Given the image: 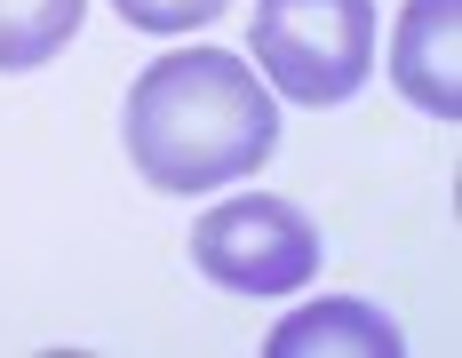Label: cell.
I'll return each instance as SVG.
<instances>
[{"label":"cell","instance_id":"cell-1","mask_svg":"<svg viewBox=\"0 0 462 358\" xmlns=\"http://www.w3.org/2000/svg\"><path fill=\"white\" fill-rule=\"evenodd\" d=\"M128 160L168 199H208L224 183L255 176L279 151V104L231 48H176L152 56L120 112Z\"/></svg>","mask_w":462,"mask_h":358},{"label":"cell","instance_id":"cell-2","mask_svg":"<svg viewBox=\"0 0 462 358\" xmlns=\"http://www.w3.org/2000/svg\"><path fill=\"white\" fill-rule=\"evenodd\" d=\"M247 56L287 104L335 112L374 80V0H255Z\"/></svg>","mask_w":462,"mask_h":358},{"label":"cell","instance_id":"cell-3","mask_svg":"<svg viewBox=\"0 0 462 358\" xmlns=\"http://www.w3.org/2000/svg\"><path fill=\"white\" fill-rule=\"evenodd\" d=\"M191 271H208L224 295H295L319 271V231L279 191H239L224 207H199Z\"/></svg>","mask_w":462,"mask_h":358},{"label":"cell","instance_id":"cell-4","mask_svg":"<svg viewBox=\"0 0 462 358\" xmlns=\"http://www.w3.org/2000/svg\"><path fill=\"white\" fill-rule=\"evenodd\" d=\"M391 88L430 120H462V0H407L399 8Z\"/></svg>","mask_w":462,"mask_h":358},{"label":"cell","instance_id":"cell-5","mask_svg":"<svg viewBox=\"0 0 462 358\" xmlns=\"http://www.w3.org/2000/svg\"><path fill=\"white\" fill-rule=\"evenodd\" d=\"M327 351L399 358V351H407V335H399L391 318L374 311V303H351V295H335V303H311V311L279 318L272 335H263V358H327Z\"/></svg>","mask_w":462,"mask_h":358},{"label":"cell","instance_id":"cell-6","mask_svg":"<svg viewBox=\"0 0 462 358\" xmlns=\"http://www.w3.org/2000/svg\"><path fill=\"white\" fill-rule=\"evenodd\" d=\"M88 0H0V72H41L80 32Z\"/></svg>","mask_w":462,"mask_h":358},{"label":"cell","instance_id":"cell-7","mask_svg":"<svg viewBox=\"0 0 462 358\" xmlns=\"http://www.w3.org/2000/svg\"><path fill=\"white\" fill-rule=\"evenodd\" d=\"M136 32H199V24H216L231 16V0H112Z\"/></svg>","mask_w":462,"mask_h":358}]
</instances>
